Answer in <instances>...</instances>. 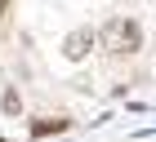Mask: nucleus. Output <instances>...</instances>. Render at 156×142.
Instances as JSON below:
<instances>
[{"instance_id":"obj_1","label":"nucleus","mask_w":156,"mask_h":142,"mask_svg":"<svg viewBox=\"0 0 156 142\" xmlns=\"http://www.w3.org/2000/svg\"><path fill=\"white\" fill-rule=\"evenodd\" d=\"M98 45L107 49L112 58H129V53H138V49H143V27L134 22V18H125V13H116V18H107V22H103Z\"/></svg>"},{"instance_id":"obj_2","label":"nucleus","mask_w":156,"mask_h":142,"mask_svg":"<svg viewBox=\"0 0 156 142\" xmlns=\"http://www.w3.org/2000/svg\"><path fill=\"white\" fill-rule=\"evenodd\" d=\"M94 45H98V31H94V27H76V31L62 36V58H67V62H85L89 53H94Z\"/></svg>"},{"instance_id":"obj_3","label":"nucleus","mask_w":156,"mask_h":142,"mask_svg":"<svg viewBox=\"0 0 156 142\" xmlns=\"http://www.w3.org/2000/svg\"><path fill=\"white\" fill-rule=\"evenodd\" d=\"M72 124V120H62V116H40L36 124H31V138H49V133H62Z\"/></svg>"},{"instance_id":"obj_4","label":"nucleus","mask_w":156,"mask_h":142,"mask_svg":"<svg viewBox=\"0 0 156 142\" xmlns=\"http://www.w3.org/2000/svg\"><path fill=\"white\" fill-rule=\"evenodd\" d=\"M0 106H5V116H18V111H23V98H18V89H5Z\"/></svg>"},{"instance_id":"obj_5","label":"nucleus","mask_w":156,"mask_h":142,"mask_svg":"<svg viewBox=\"0 0 156 142\" xmlns=\"http://www.w3.org/2000/svg\"><path fill=\"white\" fill-rule=\"evenodd\" d=\"M5 13H9V0H0V18H5Z\"/></svg>"}]
</instances>
